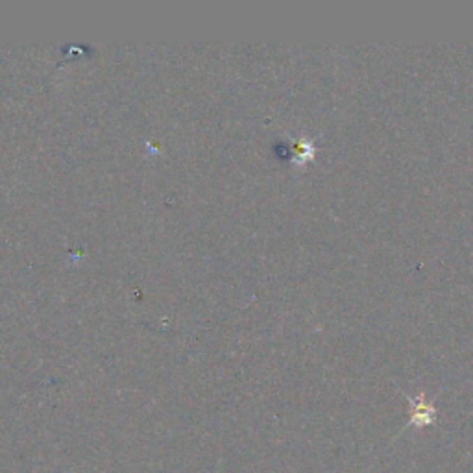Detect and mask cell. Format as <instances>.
Instances as JSON below:
<instances>
[{
    "label": "cell",
    "mask_w": 473,
    "mask_h": 473,
    "mask_svg": "<svg viewBox=\"0 0 473 473\" xmlns=\"http://www.w3.org/2000/svg\"><path fill=\"white\" fill-rule=\"evenodd\" d=\"M410 403V418L407 427H427L436 418V407L426 399V394H418L416 398L407 396Z\"/></svg>",
    "instance_id": "6da1fadb"
},
{
    "label": "cell",
    "mask_w": 473,
    "mask_h": 473,
    "mask_svg": "<svg viewBox=\"0 0 473 473\" xmlns=\"http://www.w3.org/2000/svg\"><path fill=\"white\" fill-rule=\"evenodd\" d=\"M314 152H316V148H314V143L311 139L298 141L294 144V161H296V165L303 166L309 160H313Z\"/></svg>",
    "instance_id": "7a4b0ae2"
}]
</instances>
